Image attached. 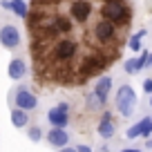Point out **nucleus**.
I'll return each instance as SVG.
<instances>
[{
    "mask_svg": "<svg viewBox=\"0 0 152 152\" xmlns=\"http://www.w3.org/2000/svg\"><path fill=\"white\" fill-rule=\"evenodd\" d=\"M101 16L114 25H128L132 18V9L125 0H103L101 2Z\"/></svg>",
    "mask_w": 152,
    "mask_h": 152,
    "instance_id": "nucleus-1",
    "label": "nucleus"
},
{
    "mask_svg": "<svg viewBox=\"0 0 152 152\" xmlns=\"http://www.w3.org/2000/svg\"><path fill=\"white\" fill-rule=\"evenodd\" d=\"M114 105H116V112L121 116H132L134 107H137V92L132 90L130 85H121L119 92H116V99H114Z\"/></svg>",
    "mask_w": 152,
    "mask_h": 152,
    "instance_id": "nucleus-2",
    "label": "nucleus"
},
{
    "mask_svg": "<svg viewBox=\"0 0 152 152\" xmlns=\"http://www.w3.org/2000/svg\"><path fill=\"white\" fill-rule=\"evenodd\" d=\"M47 121L52 128H67L69 125V105L65 101L56 105V107H49L47 110Z\"/></svg>",
    "mask_w": 152,
    "mask_h": 152,
    "instance_id": "nucleus-3",
    "label": "nucleus"
},
{
    "mask_svg": "<svg viewBox=\"0 0 152 152\" xmlns=\"http://www.w3.org/2000/svg\"><path fill=\"white\" fill-rule=\"evenodd\" d=\"M92 34H94L96 43L107 45V43H112V40H114V36H116V25H114V23H110L107 18H103V16H101V20L94 25Z\"/></svg>",
    "mask_w": 152,
    "mask_h": 152,
    "instance_id": "nucleus-4",
    "label": "nucleus"
},
{
    "mask_svg": "<svg viewBox=\"0 0 152 152\" xmlns=\"http://www.w3.org/2000/svg\"><path fill=\"white\" fill-rule=\"evenodd\" d=\"M92 2L90 0H72L69 2V18L74 20V23H81L85 25L87 20L92 18Z\"/></svg>",
    "mask_w": 152,
    "mask_h": 152,
    "instance_id": "nucleus-5",
    "label": "nucleus"
},
{
    "mask_svg": "<svg viewBox=\"0 0 152 152\" xmlns=\"http://www.w3.org/2000/svg\"><path fill=\"white\" fill-rule=\"evenodd\" d=\"M52 56H54V61H56V63H69L72 58L76 56V43H74V40H69V38L58 40V43L52 47Z\"/></svg>",
    "mask_w": 152,
    "mask_h": 152,
    "instance_id": "nucleus-6",
    "label": "nucleus"
},
{
    "mask_svg": "<svg viewBox=\"0 0 152 152\" xmlns=\"http://www.w3.org/2000/svg\"><path fill=\"white\" fill-rule=\"evenodd\" d=\"M14 105L20 110H27V112H31V110L38 107V99L34 92H29L27 87H18V90L14 92Z\"/></svg>",
    "mask_w": 152,
    "mask_h": 152,
    "instance_id": "nucleus-7",
    "label": "nucleus"
},
{
    "mask_svg": "<svg viewBox=\"0 0 152 152\" xmlns=\"http://www.w3.org/2000/svg\"><path fill=\"white\" fill-rule=\"evenodd\" d=\"M0 45L5 49H16L20 45V31L16 25H2L0 27Z\"/></svg>",
    "mask_w": 152,
    "mask_h": 152,
    "instance_id": "nucleus-8",
    "label": "nucleus"
},
{
    "mask_svg": "<svg viewBox=\"0 0 152 152\" xmlns=\"http://www.w3.org/2000/svg\"><path fill=\"white\" fill-rule=\"evenodd\" d=\"M45 139H47V143L49 145H54V148H65V145H69V134H67V128H49V132L45 134Z\"/></svg>",
    "mask_w": 152,
    "mask_h": 152,
    "instance_id": "nucleus-9",
    "label": "nucleus"
},
{
    "mask_svg": "<svg viewBox=\"0 0 152 152\" xmlns=\"http://www.w3.org/2000/svg\"><path fill=\"white\" fill-rule=\"evenodd\" d=\"M103 67H105L103 56H99V54H87V56L83 58V63H81V74L90 76V74H94V72H101Z\"/></svg>",
    "mask_w": 152,
    "mask_h": 152,
    "instance_id": "nucleus-10",
    "label": "nucleus"
},
{
    "mask_svg": "<svg viewBox=\"0 0 152 152\" xmlns=\"http://www.w3.org/2000/svg\"><path fill=\"white\" fill-rule=\"evenodd\" d=\"M96 132H99L103 139H112L114 137V132H116V123H114V119H112V112H103L99 125H96Z\"/></svg>",
    "mask_w": 152,
    "mask_h": 152,
    "instance_id": "nucleus-11",
    "label": "nucleus"
},
{
    "mask_svg": "<svg viewBox=\"0 0 152 152\" xmlns=\"http://www.w3.org/2000/svg\"><path fill=\"white\" fill-rule=\"evenodd\" d=\"M92 92H94V94L99 96V99L103 101V103H107L110 92H112V76H107V74H105V76H101L99 81L94 83V90H92Z\"/></svg>",
    "mask_w": 152,
    "mask_h": 152,
    "instance_id": "nucleus-12",
    "label": "nucleus"
},
{
    "mask_svg": "<svg viewBox=\"0 0 152 152\" xmlns=\"http://www.w3.org/2000/svg\"><path fill=\"white\" fill-rule=\"evenodd\" d=\"M7 74H9L11 81H20V78H25V76H27V63H25L23 58H11L9 67H7Z\"/></svg>",
    "mask_w": 152,
    "mask_h": 152,
    "instance_id": "nucleus-13",
    "label": "nucleus"
},
{
    "mask_svg": "<svg viewBox=\"0 0 152 152\" xmlns=\"http://www.w3.org/2000/svg\"><path fill=\"white\" fill-rule=\"evenodd\" d=\"M11 125L14 128H27L29 125V112L27 110H20V107H14L11 110Z\"/></svg>",
    "mask_w": 152,
    "mask_h": 152,
    "instance_id": "nucleus-14",
    "label": "nucleus"
},
{
    "mask_svg": "<svg viewBox=\"0 0 152 152\" xmlns=\"http://www.w3.org/2000/svg\"><path fill=\"white\" fill-rule=\"evenodd\" d=\"M150 123H152V116H143V119H139L134 125H130V128H128L125 137H128V139H139V137H141V132H143V128L150 125Z\"/></svg>",
    "mask_w": 152,
    "mask_h": 152,
    "instance_id": "nucleus-15",
    "label": "nucleus"
},
{
    "mask_svg": "<svg viewBox=\"0 0 152 152\" xmlns=\"http://www.w3.org/2000/svg\"><path fill=\"white\" fill-rule=\"evenodd\" d=\"M145 34H148V29H139L137 34H132V36H130V40H128V47L132 49V52H141V49H143L141 40L145 38Z\"/></svg>",
    "mask_w": 152,
    "mask_h": 152,
    "instance_id": "nucleus-16",
    "label": "nucleus"
},
{
    "mask_svg": "<svg viewBox=\"0 0 152 152\" xmlns=\"http://www.w3.org/2000/svg\"><path fill=\"white\" fill-rule=\"evenodd\" d=\"M11 11H14L18 18H27L29 16V5L25 0H11Z\"/></svg>",
    "mask_w": 152,
    "mask_h": 152,
    "instance_id": "nucleus-17",
    "label": "nucleus"
},
{
    "mask_svg": "<svg viewBox=\"0 0 152 152\" xmlns=\"http://www.w3.org/2000/svg\"><path fill=\"white\" fill-rule=\"evenodd\" d=\"M85 103H87V107H90V110H103L105 107V103L94 94V92H90V94L85 96Z\"/></svg>",
    "mask_w": 152,
    "mask_h": 152,
    "instance_id": "nucleus-18",
    "label": "nucleus"
},
{
    "mask_svg": "<svg viewBox=\"0 0 152 152\" xmlns=\"http://www.w3.org/2000/svg\"><path fill=\"white\" fill-rule=\"evenodd\" d=\"M27 137H29V141H31V143H38L45 134H43V130L38 128V125H31V128L27 130Z\"/></svg>",
    "mask_w": 152,
    "mask_h": 152,
    "instance_id": "nucleus-19",
    "label": "nucleus"
},
{
    "mask_svg": "<svg viewBox=\"0 0 152 152\" xmlns=\"http://www.w3.org/2000/svg\"><path fill=\"white\" fill-rule=\"evenodd\" d=\"M143 92H145L148 96L152 94V78H145V81H143Z\"/></svg>",
    "mask_w": 152,
    "mask_h": 152,
    "instance_id": "nucleus-20",
    "label": "nucleus"
},
{
    "mask_svg": "<svg viewBox=\"0 0 152 152\" xmlns=\"http://www.w3.org/2000/svg\"><path fill=\"white\" fill-rule=\"evenodd\" d=\"M76 150H78V152H92V148L85 145V143H81V145H76Z\"/></svg>",
    "mask_w": 152,
    "mask_h": 152,
    "instance_id": "nucleus-21",
    "label": "nucleus"
},
{
    "mask_svg": "<svg viewBox=\"0 0 152 152\" xmlns=\"http://www.w3.org/2000/svg\"><path fill=\"white\" fill-rule=\"evenodd\" d=\"M119 152H143L141 148H121Z\"/></svg>",
    "mask_w": 152,
    "mask_h": 152,
    "instance_id": "nucleus-22",
    "label": "nucleus"
},
{
    "mask_svg": "<svg viewBox=\"0 0 152 152\" xmlns=\"http://www.w3.org/2000/svg\"><path fill=\"white\" fill-rule=\"evenodd\" d=\"M0 7H2V9H9V11H11V0H2V2H0Z\"/></svg>",
    "mask_w": 152,
    "mask_h": 152,
    "instance_id": "nucleus-23",
    "label": "nucleus"
},
{
    "mask_svg": "<svg viewBox=\"0 0 152 152\" xmlns=\"http://www.w3.org/2000/svg\"><path fill=\"white\" fill-rule=\"evenodd\" d=\"M58 152H78V150H76V148H69V145H65V148H61Z\"/></svg>",
    "mask_w": 152,
    "mask_h": 152,
    "instance_id": "nucleus-24",
    "label": "nucleus"
},
{
    "mask_svg": "<svg viewBox=\"0 0 152 152\" xmlns=\"http://www.w3.org/2000/svg\"><path fill=\"white\" fill-rule=\"evenodd\" d=\"M145 148H148V150H152V137L145 139Z\"/></svg>",
    "mask_w": 152,
    "mask_h": 152,
    "instance_id": "nucleus-25",
    "label": "nucleus"
},
{
    "mask_svg": "<svg viewBox=\"0 0 152 152\" xmlns=\"http://www.w3.org/2000/svg\"><path fill=\"white\" fill-rule=\"evenodd\" d=\"M145 67H152V52H150V56H148V65Z\"/></svg>",
    "mask_w": 152,
    "mask_h": 152,
    "instance_id": "nucleus-26",
    "label": "nucleus"
},
{
    "mask_svg": "<svg viewBox=\"0 0 152 152\" xmlns=\"http://www.w3.org/2000/svg\"><path fill=\"white\" fill-rule=\"evenodd\" d=\"M150 107H152V94H150Z\"/></svg>",
    "mask_w": 152,
    "mask_h": 152,
    "instance_id": "nucleus-27",
    "label": "nucleus"
}]
</instances>
